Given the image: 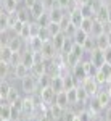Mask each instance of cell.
Listing matches in <instances>:
<instances>
[{
	"label": "cell",
	"mask_w": 111,
	"mask_h": 121,
	"mask_svg": "<svg viewBox=\"0 0 111 121\" xmlns=\"http://www.w3.org/2000/svg\"><path fill=\"white\" fill-rule=\"evenodd\" d=\"M19 89H21V92L24 95H32V94L39 92V81H37V78L32 74L23 78L19 81Z\"/></svg>",
	"instance_id": "cell-1"
},
{
	"label": "cell",
	"mask_w": 111,
	"mask_h": 121,
	"mask_svg": "<svg viewBox=\"0 0 111 121\" xmlns=\"http://www.w3.org/2000/svg\"><path fill=\"white\" fill-rule=\"evenodd\" d=\"M81 86H82L84 89L87 91V94L90 95V97H95L97 94L100 92V84L95 81V78H92V76H89V78H85L82 82H81Z\"/></svg>",
	"instance_id": "cell-2"
},
{
	"label": "cell",
	"mask_w": 111,
	"mask_h": 121,
	"mask_svg": "<svg viewBox=\"0 0 111 121\" xmlns=\"http://www.w3.org/2000/svg\"><path fill=\"white\" fill-rule=\"evenodd\" d=\"M42 55H44V58H45V61H52L53 58H55L60 52L56 50V47L53 45V42L52 40H47V42H44V47H42Z\"/></svg>",
	"instance_id": "cell-3"
},
{
	"label": "cell",
	"mask_w": 111,
	"mask_h": 121,
	"mask_svg": "<svg viewBox=\"0 0 111 121\" xmlns=\"http://www.w3.org/2000/svg\"><path fill=\"white\" fill-rule=\"evenodd\" d=\"M31 74V68H28L26 65L19 63V65L13 66V73H11V81H21L23 78Z\"/></svg>",
	"instance_id": "cell-4"
},
{
	"label": "cell",
	"mask_w": 111,
	"mask_h": 121,
	"mask_svg": "<svg viewBox=\"0 0 111 121\" xmlns=\"http://www.w3.org/2000/svg\"><path fill=\"white\" fill-rule=\"evenodd\" d=\"M40 92V97H42V102L45 103L47 107H50V105H53L56 100V92L53 91V87L50 86V87H45V89H40L39 91Z\"/></svg>",
	"instance_id": "cell-5"
},
{
	"label": "cell",
	"mask_w": 111,
	"mask_h": 121,
	"mask_svg": "<svg viewBox=\"0 0 111 121\" xmlns=\"http://www.w3.org/2000/svg\"><path fill=\"white\" fill-rule=\"evenodd\" d=\"M71 73H73V76L79 81V82H82L85 78H89L87 69H85V66H84V61H79L77 65H74L73 68H71Z\"/></svg>",
	"instance_id": "cell-6"
},
{
	"label": "cell",
	"mask_w": 111,
	"mask_h": 121,
	"mask_svg": "<svg viewBox=\"0 0 111 121\" xmlns=\"http://www.w3.org/2000/svg\"><path fill=\"white\" fill-rule=\"evenodd\" d=\"M87 58H89V60H90L98 69H100V66H102L103 63H106V60H105V53H103V50H100V48H95L90 55H87Z\"/></svg>",
	"instance_id": "cell-7"
},
{
	"label": "cell",
	"mask_w": 111,
	"mask_h": 121,
	"mask_svg": "<svg viewBox=\"0 0 111 121\" xmlns=\"http://www.w3.org/2000/svg\"><path fill=\"white\" fill-rule=\"evenodd\" d=\"M87 108H89L95 116H98V115H102V113L105 112V107L100 103V100H98L97 97H90V100L87 102Z\"/></svg>",
	"instance_id": "cell-8"
},
{
	"label": "cell",
	"mask_w": 111,
	"mask_h": 121,
	"mask_svg": "<svg viewBox=\"0 0 111 121\" xmlns=\"http://www.w3.org/2000/svg\"><path fill=\"white\" fill-rule=\"evenodd\" d=\"M21 63L23 65H26L28 68H32L34 66V52L28 48V47H24V50H21Z\"/></svg>",
	"instance_id": "cell-9"
},
{
	"label": "cell",
	"mask_w": 111,
	"mask_h": 121,
	"mask_svg": "<svg viewBox=\"0 0 111 121\" xmlns=\"http://www.w3.org/2000/svg\"><path fill=\"white\" fill-rule=\"evenodd\" d=\"M8 47L13 50V52H21V50H24V47H26V42L23 40V39L19 37L18 34H15V36H11L8 42Z\"/></svg>",
	"instance_id": "cell-10"
},
{
	"label": "cell",
	"mask_w": 111,
	"mask_h": 121,
	"mask_svg": "<svg viewBox=\"0 0 111 121\" xmlns=\"http://www.w3.org/2000/svg\"><path fill=\"white\" fill-rule=\"evenodd\" d=\"M69 13V18H71V23H73L76 28H81V24H82V21L85 18H84V15L81 13V8L79 7H76V8H73L71 11H68Z\"/></svg>",
	"instance_id": "cell-11"
},
{
	"label": "cell",
	"mask_w": 111,
	"mask_h": 121,
	"mask_svg": "<svg viewBox=\"0 0 111 121\" xmlns=\"http://www.w3.org/2000/svg\"><path fill=\"white\" fill-rule=\"evenodd\" d=\"M21 2L19 0H2V10L7 13H15L19 8Z\"/></svg>",
	"instance_id": "cell-12"
},
{
	"label": "cell",
	"mask_w": 111,
	"mask_h": 121,
	"mask_svg": "<svg viewBox=\"0 0 111 121\" xmlns=\"http://www.w3.org/2000/svg\"><path fill=\"white\" fill-rule=\"evenodd\" d=\"M26 47L31 48L32 52H40L42 47H44V40L39 37V36H34V37H31L28 42H26Z\"/></svg>",
	"instance_id": "cell-13"
},
{
	"label": "cell",
	"mask_w": 111,
	"mask_h": 121,
	"mask_svg": "<svg viewBox=\"0 0 111 121\" xmlns=\"http://www.w3.org/2000/svg\"><path fill=\"white\" fill-rule=\"evenodd\" d=\"M47 73V61H42V63H34V66L31 68V74L36 76L37 79L40 76H44Z\"/></svg>",
	"instance_id": "cell-14"
},
{
	"label": "cell",
	"mask_w": 111,
	"mask_h": 121,
	"mask_svg": "<svg viewBox=\"0 0 111 121\" xmlns=\"http://www.w3.org/2000/svg\"><path fill=\"white\" fill-rule=\"evenodd\" d=\"M68 108H63V107H60L58 103H53V105H50V112L53 115V118L55 121H61L63 120V116H65V113Z\"/></svg>",
	"instance_id": "cell-15"
},
{
	"label": "cell",
	"mask_w": 111,
	"mask_h": 121,
	"mask_svg": "<svg viewBox=\"0 0 111 121\" xmlns=\"http://www.w3.org/2000/svg\"><path fill=\"white\" fill-rule=\"evenodd\" d=\"M16 15H18V19H19V21H23V23H29V21H32L31 10L26 8V7H23V5L16 10Z\"/></svg>",
	"instance_id": "cell-16"
},
{
	"label": "cell",
	"mask_w": 111,
	"mask_h": 121,
	"mask_svg": "<svg viewBox=\"0 0 111 121\" xmlns=\"http://www.w3.org/2000/svg\"><path fill=\"white\" fill-rule=\"evenodd\" d=\"M45 11H47V10L44 8V5H42V2L39 0V2H37L36 5H34V7L31 8V16H32V21H37V19L40 18V16H42V15H44Z\"/></svg>",
	"instance_id": "cell-17"
},
{
	"label": "cell",
	"mask_w": 111,
	"mask_h": 121,
	"mask_svg": "<svg viewBox=\"0 0 111 121\" xmlns=\"http://www.w3.org/2000/svg\"><path fill=\"white\" fill-rule=\"evenodd\" d=\"M52 87H53V91H55L56 94L65 91V79H63V76L61 74L53 76V78H52Z\"/></svg>",
	"instance_id": "cell-18"
},
{
	"label": "cell",
	"mask_w": 111,
	"mask_h": 121,
	"mask_svg": "<svg viewBox=\"0 0 111 121\" xmlns=\"http://www.w3.org/2000/svg\"><path fill=\"white\" fill-rule=\"evenodd\" d=\"M95 97L100 100V103H102L105 108H108V107L111 105V94L108 92V89H106V91H102V89H100V92L97 94Z\"/></svg>",
	"instance_id": "cell-19"
},
{
	"label": "cell",
	"mask_w": 111,
	"mask_h": 121,
	"mask_svg": "<svg viewBox=\"0 0 111 121\" xmlns=\"http://www.w3.org/2000/svg\"><path fill=\"white\" fill-rule=\"evenodd\" d=\"M48 13H50V18H52V21H53V23H61V21H63V18H65V15L68 13V11L58 8V7H55L53 10H50Z\"/></svg>",
	"instance_id": "cell-20"
},
{
	"label": "cell",
	"mask_w": 111,
	"mask_h": 121,
	"mask_svg": "<svg viewBox=\"0 0 111 121\" xmlns=\"http://www.w3.org/2000/svg\"><path fill=\"white\" fill-rule=\"evenodd\" d=\"M11 81L10 79H2V82H0V100H5L7 97H8V92L10 89H11Z\"/></svg>",
	"instance_id": "cell-21"
},
{
	"label": "cell",
	"mask_w": 111,
	"mask_h": 121,
	"mask_svg": "<svg viewBox=\"0 0 111 121\" xmlns=\"http://www.w3.org/2000/svg\"><path fill=\"white\" fill-rule=\"evenodd\" d=\"M55 103H58V105L63 107V108H71V105H69V99H68V92H66V91H61V92L56 94Z\"/></svg>",
	"instance_id": "cell-22"
},
{
	"label": "cell",
	"mask_w": 111,
	"mask_h": 121,
	"mask_svg": "<svg viewBox=\"0 0 111 121\" xmlns=\"http://www.w3.org/2000/svg\"><path fill=\"white\" fill-rule=\"evenodd\" d=\"M89 36H90V34H87L84 29L77 28V29H76V32H74V36H73V39H74V42H76V44H79V45H84V42L89 39Z\"/></svg>",
	"instance_id": "cell-23"
},
{
	"label": "cell",
	"mask_w": 111,
	"mask_h": 121,
	"mask_svg": "<svg viewBox=\"0 0 111 121\" xmlns=\"http://www.w3.org/2000/svg\"><path fill=\"white\" fill-rule=\"evenodd\" d=\"M19 97H23V92H21V89L19 87H16V86H11V89H10V92H8V97L5 99V100H8L11 105L18 100Z\"/></svg>",
	"instance_id": "cell-24"
},
{
	"label": "cell",
	"mask_w": 111,
	"mask_h": 121,
	"mask_svg": "<svg viewBox=\"0 0 111 121\" xmlns=\"http://www.w3.org/2000/svg\"><path fill=\"white\" fill-rule=\"evenodd\" d=\"M11 56H13V50L8 45H0V61H11Z\"/></svg>",
	"instance_id": "cell-25"
},
{
	"label": "cell",
	"mask_w": 111,
	"mask_h": 121,
	"mask_svg": "<svg viewBox=\"0 0 111 121\" xmlns=\"http://www.w3.org/2000/svg\"><path fill=\"white\" fill-rule=\"evenodd\" d=\"M66 36L65 32H60V34H56V36H53L52 37V42H53V45L56 47V50L61 53V48H63V45H65V40H66Z\"/></svg>",
	"instance_id": "cell-26"
},
{
	"label": "cell",
	"mask_w": 111,
	"mask_h": 121,
	"mask_svg": "<svg viewBox=\"0 0 111 121\" xmlns=\"http://www.w3.org/2000/svg\"><path fill=\"white\" fill-rule=\"evenodd\" d=\"M84 52H85V55H90L93 50L97 48V42H95V37L93 36H89V39L84 42Z\"/></svg>",
	"instance_id": "cell-27"
},
{
	"label": "cell",
	"mask_w": 111,
	"mask_h": 121,
	"mask_svg": "<svg viewBox=\"0 0 111 121\" xmlns=\"http://www.w3.org/2000/svg\"><path fill=\"white\" fill-rule=\"evenodd\" d=\"M95 42H97V48L100 50H106L110 47V42H108V37H106V32L105 34H100L98 37H95Z\"/></svg>",
	"instance_id": "cell-28"
},
{
	"label": "cell",
	"mask_w": 111,
	"mask_h": 121,
	"mask_svg": "<svg viewBox=\"0 0 111 121\" xmlns=\"http://www.w3.org/2000/svg\"><path fill=\"white\" fill-rule=\"evenodd\" d=\"M105 32H106V31H105V24L95 19V21H93V28H92L90 36H93V37H98L100 34H105Z\"/></svg>",
	"instance_id": "cell-29"
},
{
	"label": "cell",
	"mask_w": 111,
	"mask_h": 121,
	"mask_svg": "<svg viewBox=\"0 0 111 121\" xmlns=\"http://www.w3.org/2000/svg\"><path fill=\"white\" fill-rule=\"evenodd\" d=\"M18 36L23 39L24 42H28L29 39L32 37V32H31V21H29V23H24V26H23V29H21V32H19Z\"/></svg>",
	"instance_id": "cell-30"
},
{
	"label": "cell",
	"mask_w": 111,
	"mask_h": 121,
	"mask_svg": "<svg viewBox=\"0 0 111 121\" xmlns=\"http://www.w3.org/2000/svg\"><path fill=\"white\" fill-rule=\"evenodd\" d=\"M37 81H39V91L40 89H45V87H50L52 86V76L45 73L44 76H40Z\"/></svg>",
	"instance_id": "cell-31"
},
{
	"label": "cell",
	"mask_w": 111,
	"mask_h": 121,
	"mask_svg": "<svg viewBox=\"0 0 111 121\" xmlns=\"http://www.w3.org/2000/svg\"><path fill=\"white\" fill-rule=\"evenodd\" d=\"M77 100H79V102H82V103H87L89 100H90V95L87 94V91L84 89L82 86H79V87H77Z\"/></svg>",
	"instance_id": "cell-32"
},
{
	"label": "cell",
	"mask_w": 111,
	"mask_h": 121,
	"mask_svg": "<svg viewBox=\"0 0 111 121\" xmlns=\"http://www.w3.org/2000/svg\"><path fill=\"white\" fill-rule=\"evenodd\" d=\"M93 78H95V81L100 84V86H106V84L110 82V78L105 74L103 71H100V69H98V71L95 73V76H93Z\"/></svg>",
	"instance_id": "cell-33"
},
{
	"label": "cell",
	"mask_w": 111,
	"mask_h": 121,
	"mask_svg": "<svg viewBox=\"0 0 111 121\" xmlns=\"http://www.w3.org/2000/svg\"><path fill=\"white\" fill-rule=\"evenodd\" d=\"M50 23H52V18H50V13H48V11H45L40 18L37 19V24H39L40 28H48Z\"/></svg>",
	"instance_id": "cell-34"
},
{
	"label": "cell",
	"mask_w": 111,
	"mask_h": 121,
	"mask_svg": "<svg viewBox=\"0 0 111 121\" xmlns=\"http://www.w3.org/2000/svg\"><path fill=\"white\" fill-rule=\"evenodd\" d=\"M93 21H95V18H85L82 21V24H81V29H84L87 34H90L93 28Z\"/></svg>",
	"instance_id": "cell-35"
},
{
	"label": "cell",
	"mask_w": 111,
	"mask_h": 121,
	"mask_svg": "<svg viewBox=\"0 0 111 121\" xmlns=\"http://www.w3.org/2000/svg\"><path fill=\"white\" fill-rule=\"evenodd\" d=\"M48 31H50V34H52V37L56 36V34H60V32H63V29H61V24L60 23H50L48 24Z\"/></svg>",
	"instance_id": "cell-36"
},
{
	"label": "cell",
	"mask_w": 111,
	"mask_h": 121,
	"mask_svg": "<svg viewBox=\"0 0 111 121\" xmlns=\"http://www.w3.org/2000/svg\"><path fill=\"white\" fill-rule=\"evenodd\" d=\"M68 92V99H69V105L73 107L74 103H77L79 100H77V87H74V89H71V91H66Z\"/></svg>",
	"instance_id": "cell-37"
},
{
	"label": "cell",
	"mask_w": 111,
	"mask_h": 121,
	"mask_svg": "<svg viewBox=\"0 0 111 121\" xmlns=\"http://www.w3.org/2000/svg\"><path fill=\"white\" fill-rule=\"evenodd\" d=\"M76 118H77V113L74 112L73 108H68L65 113V116H63V120L61 121H76Z\"/></svg>",
	"instance_id": "cell-38"
},
{
	"label": "cell",
	"mask_w": 111,
	"mask_h": 121,
	"mask_svg": "<svg viewBox=\"0 0 111 121\" xmlns=\"http://www.w3.org/2000/svg\"><path fill=\"white\" fill-rule=\"evenodd\" d=\"M39 37L42 39L44 42H47V40H52V34H50V31H48V28H40V32H39Z\"/></svg>",
	"instance_id": "cell-39"
},
{
	"label": "cell",
	"mask_w": 111,
	"mask_h": 121,
	"mask_svg": "<svg viewBox=\"0 0 111 121\" xmlns=\"http://www.w3.org/2000/svg\"><path fill=\"white\" fill-rule=\"evenodd\" d=\"M42 2V5H44V8L47 11H50V10H53L56 7V0H40Z\"/></svg>",
	"instance_id": "cell-40"
},
{
	"label": "cell",
	"mask_w": 111,
	"mask_h": 121,
	"mask_svg": "<svg viewBox=\"0 0 111 121\" xmlns=\"http://www.w3.org/2000/svg\"><path fill=\"white\" fill-rule=\"evenodd\" d=\"M100 71H103V73L111 79V65L110 63H103V65L100 66Z\"/></svg>",
	"instance_id": "cell-41"
},
{
	"label": "cell",
	"mask_w": 111,
	"mask_h": 121,
	"mask_svg": "<svg viewBox=\"0 0 111 121\" xmlns=\"http://www.w3.org/2000/svg\"><path fill=\"white\" fill-rule=\"evenodd\" d=\"M37 2H39V0H23V2H21V5L31 10V8H32V7H34V5L37 3Z\"/></svg>",
	"instance_id": "cell-42"
},
{
	"label": "cell",
	"mask_w": 111,
	"mask_h": 121,
	"mask_svg": "<svg viewBox=\"0 0 111 121\" xmlns=\"http://www.w3.org/2000/svg\"><path fill=\"white\" fill-rule=\"evenodd\" d=\"M103 53H105V60H106V63H110V65H111V47H108L106 50H103Z\"/></svg>",
	"instance_id": "cell-43"
},
{
	"label": "cell",
	"mask_w": 111,
	"mask_h": 121,
	"mask_svg": "<svg viewBox=\"0 0 111 121\" xmlns=\"http://www.w3.org/2000/svg\"><path fill=\"white\" fill-rule=\"evenodd\" d=\"M105 121H111V105L105 108Z\"/></svg>",
	"instance_id": "cell-44"
},
{
	"label": "cell",
	"mask_w": 111,
	"mask_h": 121,
	"mask_svg": "<svg viewBox=\"0 0 111 121\" xmlns=\"http://www.w3.org/2000/svg\"><path fill=\"white\" fill-rule=\"evenodd\" d=\"M76 3H77V7H81V5H89L90 3V0H74Z\"/></svg>",
	"instance_id": "cell-45"
},
{
	"label": "cell",
	"mask_w": 111,
	"mask_h": 121,
	"mask_svg": "<svg viewBox=\"0 0 111 121\" xmlns=\"http://www.w3.org/2000/svg\"><path fill=\"white\" fill-rule=\"evenodd\" d=\"M105 31H106V32H111V19L105 24Z\"/></svg>",
	"instance_id": "cell-46"
},
{
	"label": "cell",
	"mask_w": 111,
	"mask_h": 121,
	"mask_svg": "<svg viewBox=\"0 0 111 121\" xmlns=\"http://www.w3.org/2000/svg\"><path fill=\"white\" fill-rule=\"evenodd\" d=\"M93 121H105V118H102V116L98 115V116H95V118H93Z\"/></svg>",
	"instance_id": "cell-47"
},
{
	"label": "cell",
	"mask_w": 111,
	"mask_h": 121,
	"mask_svg": "<svg viewBox=\"0 0 111 121\" xmlns=\"http://www.w3.org/2000/svg\"><path fill=\"white\" fill-rule=\"evenodd\" d=\"M106 37H108V42H110V47H111V32H106Z\"/></svg>",
	"instance_id": "cell-48"
},
{
	"label": "cell",
	"mask_w": 111,
	"mask_h": 121,
	"mask_svg": "<svg viewBox=\"0 0 111 121\" xmlns=\"http://www.w3.org/2000/svg\"><path fill=\"white\" fill-rule=\"evenodd\" d=\"M16 121H29V118H26V116H21L19 120H16Z\"/></svg>",
	"instance_id": "cell-49"
},
{
	"label": "cell",
	"mask_w": 111,
	"mask_h": 121,
	"mask_svg": "<svg viewBox=\"0 0 111 121\" xmlns=\"http://www.w3.org/2000/svg\"><path fill=\"white\" fill-rule=\"evenodd\" d=\"M103 2H105V3H111V0H103Z\"/></svg>",
	"instance_id": "cell-50"
},
{
	"label": "cell",
	"mask_w": 111,
	"mask_h": 121,
	"mask_svg": "<svg viewBox=\"0 0 111 121\" xmlns=\"http://www.w3.org/2000/svg\"><path fill=\"white\" fill-rule=\"evenodd\" d=\"M2 121H13V120H2Z\"/></svg>",
	"instance_id": "cell-51"
},
{
	"label": "cell",
	"mask_w": 111,
	"mask_h": 121,
	"mask_svg": "<svg viewBox=\"0 0 111 121\" xmlns=\"http://www.w3.org/2000/svg\"><path fill=\"white\" fill-rule=\"evenodd\" d=\"M108 5H110V7H111V3H108Z\"/></svg>",
	"instance_id": "cell-52"
},
{
	"label": "cell",
	"mask_w": 111,
	"mask_h": 121,
	"mask_svg": "<svg viewBox=\"0 0 111 121\" xmlns=\"http://www.w3.org/2000/svg\"><path fill=\"white\" fill-rule=\"evenodd\" d=\"M19 2H23V0H19Z\"/></svg>",
	"instance_id": "cell-53"
}]
</instances>
